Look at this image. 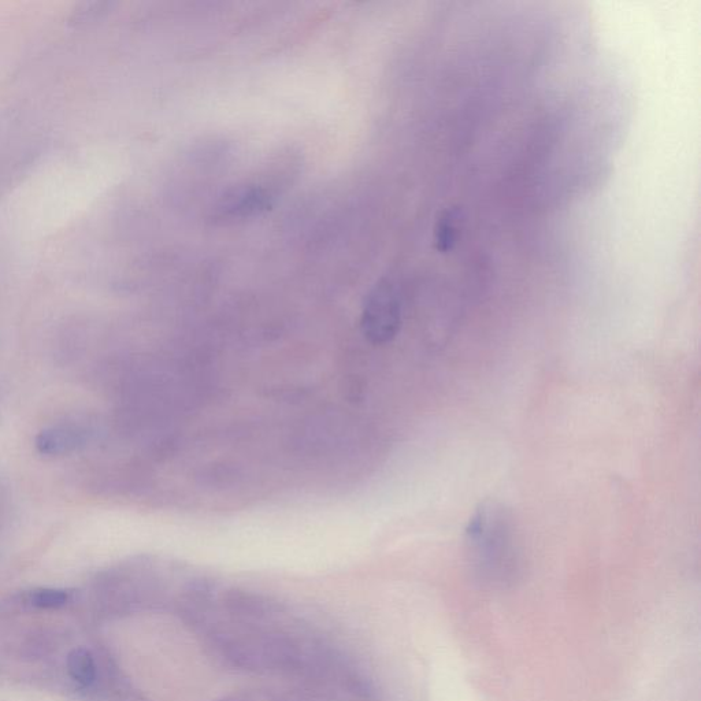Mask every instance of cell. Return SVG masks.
I'll list each match as a JSON object with an SVG mask.
<instances>
[{
  "instance_id": "cell-1",
  "label": "cell",
  "mask_w": 701,
  "mask_h": 701,
  "mask_svg": "<svg viewBox=\"0 0 701 701\" xmlns=\"http://www.w3.org/2000/svg\"><path fill=\"white\" fill-rule=\"evenodd\" d=\"M513 515L503 504L487 500L471 515L465 530L471 567L489 585H507L518 573Z\"/></svg>"
},
{
  "instance_id": "cell-2",
  "label": "cell",
  "mask_w": 701,
  "mask_h": 701,
  "mask_svg": "<svg viewBox=\"0 0 701 701\" xmlns=\"http://www.w3.org/2000/svg\"><path fill=\"white\" fill-rule=\"evenodd\" d=\"M403 322V295L398 280L378 281L363 304L361 329L374 346L391 343L399 335Z\"/></svg>"
},
{
  "instance_id": "cell-3",
  "label": "cell",
  "mask_w": 701,
  "mask_h": 701,
  "mask_svg": "<svg viewBox=\"0 0 701 701\" xmlns=\"http://www.w3.org/2000/svg\"><path fill=\"white\" fill-rule=\"evenodd\" d=\"M272 206V198L261 187H243L224 196L215 217L220 220H241L261 214Z\"/></svg>"
},
{
  "instance_id": "cell-4",
  "label": "cell",
  "mask_w": 701,
  "mask_h": 701,
  "mask_svg": "<svg viewBox=\"0 0 701 701\" xmlns=\"http://www.w3.org/2000/svg\"><path fill=\"white\" fill-rule=\"evenodd\" d=\"M84 444V437L77 430L69 428H50L37 435L35 447L37 452L47 456H62L76 451Z\"/></svg>"
},
{
  "instance_id": "cell-5",
  "label": "cell",
  "mask_w": 701,
  "mask_h": 701,
  "mask_svg": "<svg viewBox=\"0 0 701 701\" xmlns=\"http://www.w3.org/2000/svg\"><path fill=\"white\" fill-rule=\"evenodd\" d=\"M70 677L81 686H89L95 681L96 667L94 656L85 648H76L68 656Z\"/></svg>"
},
{
  "instance_id": "cell-6",
  "label": "cell",
  "mask_w": 701,
  "mask_h": 701,
  "mask_svg": "<svg viewBox=\"0 0 701 701\" xmlns=\"http://www.w3.org/2000/svg\"><path fill=\"white\" fill-rule=\"evenodd\" d=\"M32 606L39 608H59L69 600V593L62 589H37L29 596Z\"/></svg>"
}]
</instances>
